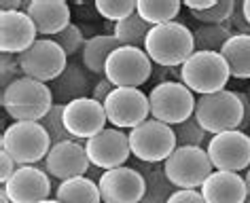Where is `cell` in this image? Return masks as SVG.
Returning <instances> with one entry per match:
<instances>
[{
    "mask_svg": "<svg viewBox=\"0 0 250 203\" xmlns=\"http://www.w3.org/2000/svg\"><path fill=\"white\" fill-rule=\"evenodd\" d=\"M4 112L13 121H34L41 123L47 112L53 108V93L47 83L34 81V78L21 76L2 89L0 95Z\"/></svg>",
    "mask_w": 250,
    "mask_h": 203,
    "instance_id": "cell-1",
    "label": "cell"
},
{
    "mask_svg": "<svg viewBox=\"0 0 250 203\" xmlns=\"http://www.w3.org/2000/svg\"><path fill=\"white\" fill-rule=\"evenodd\" d=\"M145 51L153 64L164 68H176L183 66L195 53V38L185 23L170 21L148 30Z\"/></svg>",
    "mask_w": 250,
    "mask_h": 203,
    "instance_id": "cell-2",
    "label": "cell"
},
{
    "mask_svg": "<svg viewBox=\"0 0 250 203\" xmlns=\"http://www.w3.org/2000/svg\"><path fill=\"white\" fill-rule=\"evenodd\" d=\"M51 138L41 123L13 121L0 135V150L9 152L17 165H36L51 150Z\"/></svg>",
    "mask_w": 250,
    "mask_h": 203,
    "instance_id": "cell-3",
    "label": "cell"
},
{
    "mask_svg": "<svg viewBox=\"0 0 250 203\" xmlns=\"http://www.w3.org/2000/svg\"><path fill=\"white\" fill-rule=\"evenodd\" d=\"M193 119L210 135L242 129L244 106L240 97H237V91L223 89V91H216V93L197 95Z\"/></svg>",
    "mask_w": 250,
    "mask_h": 203,
    "instance_id": "cell-4",
    "label": "cell"
},
{
    "mask_svg": "<svg viewBox=\"0 0 250 203\" xmlns=\"http://www.w3.org/2000/svg\"><path fill=\"white\" fill-rule=\"evenodd\" d=\"M231 72L225 57L214 51H195L180 66V83L197 95L223 91Z\"/></svg>",
    "mask_w": 250,
    "mask_h": 203,
    "instance_id": "cell-5",
    "label": "cell"
},
{
    "mask_svg": "<svg viewBox=\"0 0 250 203\" xmlns=\"http://www.w3.org/2000/svg\"><path fill=\"white\" fill-rule=\"evenodd\" d=\"M195 93L180 81H161L148 91L151 119L176 127L195 112Z\"/></svg>",
    "mask_w": 250,
    "mask_h": 203,
    "instance_id": "cell-6",
    "label": "cell"
},
{
    "mask_svg": "<svg viewBox=\"0 0 250 203\" xmlns=\"http://www.w3.org/2000/svg\"><path fill=\"white\" fill-rule=\"evenodd\" d=\"M127 138L132 157L153 165H164V161L178 146L174 127L155 119H146L138 127L129 129Z\"/></svg>",
    "mask_w": 250,
    "mask_h": 203,
    "instance_id": "cell-7",
    "label": "cell"
},
{
    "mask_svg": "<svg viewBox=\"0 0 250 203\" xmlns=\"http://www.w3.org/2000/svg\"><path fill=\"white\" fill-rule=\"evenodd\" d=\"M164 171L176 188H202L214 167L202 146H176L164 161Z\"/></svg>",
    "mask_w": 250,
    "mask_h": 203,
    "instance_id": "cell-8",
    "label": "cell"
},
{
    "mask_svg": "<svg viewBox=\"0 0 250 203\" xmlns=\"http://www.w3.org/2000/svg\"><path fill=\"white\" fill-rule=\"evenodd\" d=\"M153 74V61L142 47H117L110 53L104 68V76L115 87H136L145 85Z\"/></svg>",
    "mask_w": 250,
    "mask_h": 203,
    "instance_id": "cell-9",
    "label": "cell"
},
{
    "mask_svg": "<svg viewBox=\"0 0 250 203\" xmlns=\"http://www.w3.org/2000/svg\"><path fill=\"white\" fill-rule=\"evenodd\" d=\"M104 112L110 127L134 129L146 119H151L148 95L136 87H115L104 100Z\"/></svg>",
    "mask_w": 250,
    "mask_h": 203,
    "instance_id": "cell-10",
    "label": "cell"
},
{
    "mask_svg": "<svg viewBox=\"0 0 250 203\" xmlns=\"http://www.w3.org/2000/svg\"><path fill=\"white\" fill-rule=\"evenodd\" d=\"M20 57V68L23 76L41 83H53L68 66V55L53 38H39Z\"/></svg>",
    "mask_w": 250,
    "mask_h": 203,
    "instance_id": "cell-11",
    "label": "cell"
},
{
    "mask_svg": "<svg viewBox=\"0 0 250 203\" xmlns=\"http://www.w3.org/2000/svg\"><path fill=\"white\" fill-rule=\"evenodd\" d=\"M206 152L214 169L240 174L250 167V135H246L242 129L210 135Z\"/></svg>",
    "mask_w": 250,
    "mask_h": 203,
    "instance_id": "cell-12",
    "label": "cell"
},
{
    "mask_svg": "<svg viewBox=\"0 0 250 203\" xmlns=\"http://www.w3.org/2000/svg\"><path fill=\"white\" fill-rule=\"evenodd\" d=\"M85 152L89 157L91 167L104 171L121 167L132 157L127 133L117 127H106L98 135L89 138L85 142Z\"/></svg>",
    "mask_w": 250,
    "mask_h": 203,
    "instance_id": "cell-13",
    "label": "cell"
},
{
    "mask_svg": "<svg viewBox=\"0 0 250 203\" xmlns=\"http://www.w3.org/2000/svg\"><path fill=\"white\" fill-rule=\"evenodd\" d=\"M102 203H140L146 190L145 176L132 165L106 169L98 178Z\"/></svg>",
    "mask_w": 250,
    "mask_h": 203,
    "instance_id": "cell-14",
    "label": "cell"
},
{
    "mask_svg": "<svg viewBox=\"0 0 250 203\" xmlns=\"http://www.w3.org/2000/svg\"><path fill=\"white\" fill-rule=\"evenodd\" d=\"M106 112L104 104L93 100V97H79L64 106V125L68 133L79 142H87L89 138L98 135L106 129Z\"/></svg>",
    "mask_w": 250,
    "mask_h": 203,
    "instance_id": "cell-15",
    "label": "cell"
},
{
    "mask_svg": "<svg viewBox=\"0 0 250 203\" xmlns=\"http://www.w3.org/2000/svg\"><path fill=\"white\" fill-rule=\"evenodd\" d=\"M45 171L49 176L58 178L60 182L87 176L91 171V163L85 152V142L66 140V142L53 144L49 155L45 157Z\"/></svg>",
    "mask_w": 250,
    "mask_h": 203,
    "instance_id": "cell-16",
    "label": "cell"
},
{
    "mask_svg": "<svg viewBox=\"0 0 250 203\" xmlns=\"http://www.w3.org/2000/svg\"><path fill=\"white\" fill-rule=\"evenodd\" d=\"M9 195L11 203H39L51 195V180L45 167L20 165L7 184L0 186Z\"/></svg>",
    "mask_w": 250,
    "mask_h": 203,
    "instance_id": "cell-17",
    "label": "cell"
},
{
    "mask_svg": "<svg viewBox=\"0 0 250 203\" xmlns=\"http://www.w3.org/2000/svg\"><path fill=\"white\" fill-rule=\"evenodd\" d=\"M36 40H39V32L23 11H13V13L0 11V53L21 55Z\"/></svg>",
    "mask_w": 250,
    "mask_h": 203,
    "instance_id": "cell-18",
    "label": "cell"
},
{
    "mask_svg": "<svg viewBox=\"0 0 250 203\" xmlns=\"http://www.w3.org/2000/svg\"><path fill=\"white\" fill-rule=\"evenodd\" d=\"M23 13L32 19L41 38H53L72 23L70 7L64 0H28L23 2Z\"/></svg>",
    "mask_w": 250,
    "mask_h": 203,
    "instance_id": "cell-19",
    "label": "cell"
},
{
    "mask_svg": "<svg viewBox=\"0 0 250 203\" xmlns=\"http://www.w3.org/2000/svg\"><path fill=\"white\" fill-rule=\"evenodd\" d=\"M199 193L204 195L206 203H244L248 199L246 180L235 171L214 169L206 178Z\"/></svg>",
    "mask_w": 250,
    "mask_h": 203,
    "instance_id": "cell-20",
    "label": "cell"
},
{
    "mask_svg": "<svg viewBox=\"0 0 250 203\" xmlns=\"http://www.w3.org/2000/svg\"><path fill=\"white\" fill-rule=\"evenodd\" d=\"M49 87H51L53 93V102L66 106V104L79 100V97H89L93 85L89 83V76H87L83 64L79 66L77 61H68L66 70L53 83H49Z\"/></svg>",
    "mask_w": 250,
    "mask_h": 203,
    "instance_id": "cell-21",
    "label": "cell"
},
{
    "mask_svg": "<svg viewBox=\"0 0 250 203\" xmlns=\"http://www.w3.org/2000/svg\"><path fill=\"white\" fill-rule=\"evenodd\" d=\"M134 169H138L142 176H145V182H146V190H145V197H142L140 203H167L170 197L174 195L176 186L167 180L166 171H164V165H153V163H145V161H138L132 165Z\"/></svg>",
    "mask_w": 250,
    "mask_h": 203,
    "instance_id": "cell-22",
    "label": "cell"
},
{
    "mask_svg": "<svg viewBox=\"0 0 250 203\" xmlns=\"http://www.w3.org/2000/svg\"><path fill=\"white\" fill-rule=\"evenodd\" d=\"M119 45V40L112 34H96L91 38L85 40V47L81 51V64L85 66L87 72L98 76H104V68L108 61L110 53L115 51Z\"/></svg>",
    "mask_w": 250,
    "mask_h": 203,
    "instance_id": "cell-23",
    "label": "cell"
},
{
    "mask_svg": "<svg viewBox=\"0 0 250 203\" xmlns=\"http://www.w3.org/2000/svg\"><path fill=\"white\" fill-rule=\"evenodd\" d=\"M55 199L60 203H102L100 186L89 176H79L62 180L55 188Z\"/></svg>",
    "mask_w": 250,
    "mask_h": 203,
    "instance_id": "cell-24",
    "label": "cell"
},
{
    "mask_svg": "<svg viewBox=\"0 0 250 203\" xmlns=\"http://www.w3.org/2000/svg\"><path fill=\"white\" fill-rule=\"evenodd\" d=\"M221 55L229 66L233 78L248 81L250 78V36L248 34H233L221 49Z\"/></svg>",
    "mask_w": 250,
    "mask_h": 203,
    "instance_id": "cell-25",
    "label": "cell"
},
{
    "mask_svg": "<svg viewBox=\"0 0 250 203\" xmlns=\"http://www.w3.org/2000/svg\"><path fill=\"white\" fill-rule=\"evenodd\" d=\"M180 9H183L180 0H136V13L151 28L176 21Z\"/></svg>",
    "mask_w": 250,
    "mask_h": 203,
    "instance_id": "cell-26",
    "label": "cell"
},
{
    "mask_svg": "<svg viewBox=\"0 0 250 203\" xmlns=\"http://www.w3.org/2000/svg\"><path fill=\"white\" fill-rule=\"evenodd\" d=\"M148 30H151V26H148L138 13H134V15L125 17L123 21L115 23L112 36H115L119 40V45H123V47H142L145 49Z\"/></svg>",
    "mask_w": 250,
    "mask_h": 203,
    "instance_id": "cell-27",
    "label": "cell"
},
{
    "mask_svg": "<svg viewBox=\"0 0 250 203\" xmlns=\"http://www.w3.org/2000/svg\"><path fill=\"white\" fill-rule=\"evenodd\" d=\"M231 30L221 23V26H199L195 32H193V38H195V51H214L221 53V49L225 47V42L231 38Z\"/></svg>",
    "mask_w": 250,
    "mask_h": 203,
    "instance_id": "cell-28",
    "label": "cell"
},
{
    "mask_svg": "<svg viewBox=\"0 0 250 203\" xmlns=\"http://www.w3.org/2000/svg\"><path fill=\"white\" fill-rule=\"evenodd\" d=\"M96 11L106 21L119 23L136 13V0H96Z\"/></svg>",
    "mask_w": 250,
    "mask_h": 203,
    "instance_id": "cell-29",
    "label": "cell"
},
{
    "mask_svg": "<svg viewBox=\"0 0 250 203\" xmlns=\"http://www.w3.org/2000/svg\"><path fill=\"white\" fill-rule=\"evenodd\" d=\"M174 133H176L178 146H202L204 148V144H208V140H210L208 138L210 133L206 131L193 116L174 127Z\"/></svg>",
    "mask_w": 250,
    "mask_h": 203,
    "instance_id": "cell-30",
    "label": "cell"
},
{
    "mask_svg": "<svg viewBox=\"0 0 250 203\" xmlns=\"http://www.w3.org/2000/svg\"><path fill=\"white\" fill-rule=\"evenodd\" d=\"M41 125L47 129L49 138H51V144H60L66 142V140H74L68 129L64 125V106L62 104H53V108L47 112V116L41 121Z\"/></svg>",
    "mask_w": 250,
    "mask_h": 203,
    "instance_id": "cell-31",
    "label": "cell"
},
{
    "mask_svg": "<svg viewBox=\"0 0 250 203\" xmlns=\"http://www.w3.org/2000/svg\"><path fill=\"white\" fill-rule=\"evenodd\" d=\"M235 9V0H216L214 7H210L208 11L202 13H191L197 21H202L204 26H221L231 19V13Z\"/></svg>",
    "mask_w": 250,
    "mask_h": 203,
    "instance_id": "cell-32",
    "label": "cell"
},
{
    "mask_svg": "<svg viewBox=\"0 0 250 203\" xmlns=\"http://www.w3.org/2000/svg\"><path fill=\"white\" fill-rule=\"evenodd\" d=\"M53 40L62 47V51H64L68 57H72V55L81 53V51H83V47H85L83 30H81L79 26H74V23H70L68 28H64L60 34H55Z\"/></svg>",
    "mask_w": 250,
    "mask_h": 203,
    "instance_id": "cell-33",
    "label": "cell"
},
{
    "mask_svg": "<svg viewBox=\"0 0 250 203\" xmlns=\"http://www.w3.org/2000/svg\"><path fill=\"white\" fill-rule=\"evenodd\" d=\"M23 72L20 68V57L17 55H0V85L7 89L11 83L21 78Z\"/></svg>",
    "mask_w": 250,
    "mask_h": 203,
    "instance_id": "cell-34",
    "label": "cell"
},
{
    "mask_svg": "<svg viewBox=\"0 0 250 203\" xmlns=\"http://www.w3.org/2000/svg\"><path fill=\"white\" fill-rule=\"evenodd\" d=\"M225 26L231 30V34H248L250 36V23L246 21V17H244L242 0L240 2L235 0V9H233V13H231V19L225 23Z\"/></svg>",
    "mask_w": 250,
    "mask_h": 203,
    "instance_id": "cell-35",
    "label": "cell"
},
{
    "mask_svg": "<svg viewBox=\"0 0 250 203\" xmlns=\"http://www.w3.org/2000/svg\"><path fill=\"white\" fill-rule=\"evenodd\" d=\"M167 203H206L199 188H176Z\"/></svg>",
    "mask_w": 250,
    "mask_h": 203,
    "instance_id": "cell-36",
    "label": "cell"
},
{
    "mask_svg": "<svg viewBox=\"0 0 250 203\" xmlns=\"http://www.w3.org/2000/svg\"><path fill=\"white\" fill-rule=\"evenodd\" d=\"M17 165L13 161V157L9 155V152H4V150H0V184H7L11 180V176L17 171Z\"/></svg>",
    "mask_w": 250,
    "mask_h": 203,
    "instance_id": "cell-37",
    "label": "cell"
},
{
    "mask_svg": "<svg viewBox=\"0 0 250 203\" xmlns=\"http://www.w3.org/2000/svg\"><path fill=\"white\" fill-rule=\"evenodd\" d=\"M112 89H115V85H112L106 76H100V78H98V83L93 85V89H91V97H93V100H98V102H102V104H104L106 97L112 93Z\"/></svg>",
    "mask_w": 250,
    "mask_h": 203,
    "instance_id": "cell-38",
    "label": "cell"
},
{
    "mask_svg": "<svg viewBox=\"0 0 250 203\" xmlns=\"http://www.w3.org/2000/svg\"><path fill=\"white\" fill-rule=\"evenodd\" d=\"M214 4H216V0H185L183 7L189 9L191 13H202V11H208Z\"/></svg>",
    "mask_w": 250,
    "mask_h": 203,
    "instance_id": "cell-39",
    "label": "cell"
},
{
    "mask_svg": "<svg viewBox=\"0 0 250 203\" xmlns=\"http://www.w3.org/2000/svg\"><path fill=\"white\" fill-rule=\"evenodd\" d=\"M0 11H2V13L23 11V2H21V0H0Z\"/></svg>",
    "mask_w": 250,
    "mask_h": 203,
    "instance_id": "cell-40",
    "label": "cell"
},
{
    "mask_svg": "<svg viewBox=\"0 0 250 203\" xmlns=\"http://www.w3.org/2000/svg\"><path fill=\"white\" fill-rule=\"evenodd\" d=\"M242 9H244V17L250 23V0H242Z\"/></svg>",
    "mask_w": 250,
    "mask_h": 203,
    "instance_id": "cell-41",
    "label": "cell"
},
{
    "mask_svg": "<svg viewBox=\"0 0 250 203\" xmlns=\"http://www.w3.org/2000/svg\"><path fill=\"white\" fill-rule=\"evenodd\" d=\"M244 180H246V188H248V199H250V167L246 169V174H244Z\"/></svg>",
    "mask_w": 250,
    "mask_h": 203,
    "instance_id": "cell-42",
    "label": "cell"
},
{
    "mask_svg": "<svg viewBox=\"0 0 250 203\" xmlns=\"http://www.w3.org/2000/svg\"><path fill=\"white\" fill-rule=\"evenodd\" d=\"M0 203H11V199H9V195L4 193L2 188H0Z\"/></svg>",
    "mask_w": 250,
    "mask_h": 203,
    "instance_id": "cell-43",
    "label": "cell"
},
{
    "mask_svg": "<svg viewBox=\"0 0 250 203\" xmlns=\"http://www.w3.org/2000/svg\"><path fill=\"white\" fill-rule=\"evenodd\" d=\"M39 203H60L58 199H42V201H39Z\"/></svg>",
    "mask_w": 250,
    "mask_h": 203,
    "instance_id": "cell-44",
    "label": "cell"
},
{
    "mask_svg": "<svg viewBox=\"0 0 250 203\" xmlns=\"http://www.w3.org/2000/svg\"><path fill=\"white\" fill-rule=\"evenodd\" d=\"M246 93H248V97H250V85H248V91H246Z\"/></svg>",
    "mask_w": 250,
    "mask_h": 203,
    "instance_id": "cell-45",
    "label": "cell"
},
{
    "mask_svg": "<svg viewBox=\"0 0 250 203\" xmlns=\"http://www.w3.org/2000/svg\"><path fill=\"white\" fill-rule=\"evenodd\" d=\"M244 203H250V199H246V201H244Z\"/></svg>",
    "mask_w": 250,
    "mask_h": 203,
    "instance_id": "cell-46",
    "label": "cell"
}]
</instances>
